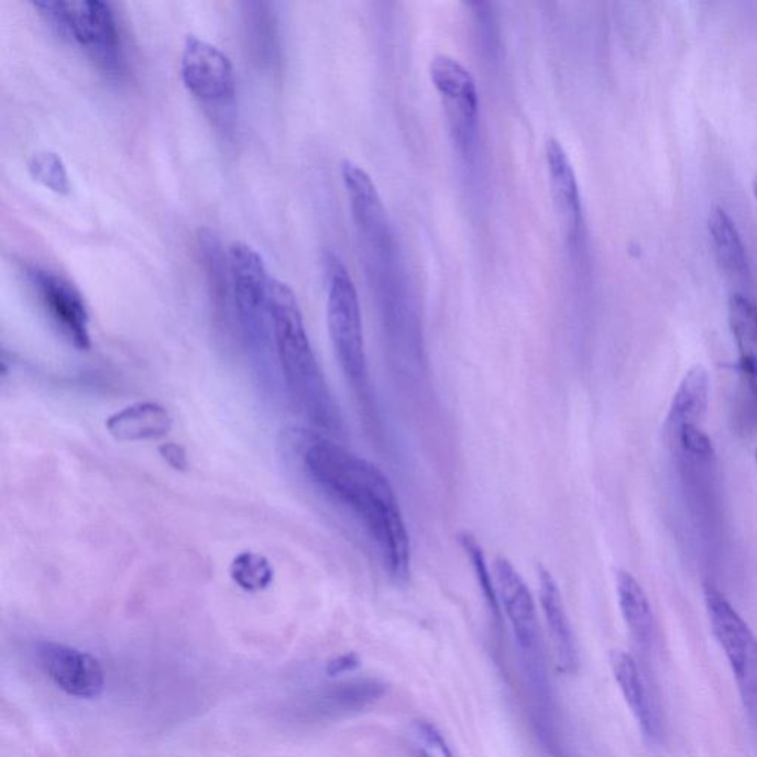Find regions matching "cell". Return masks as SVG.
<instances>
[{"mask_svg": "<svg viewBox=\"0 0 757 757\" xmlns=\"http://www.w3.org/2000/svg\"><path fill=\"white\" fill-rule=\"evenodd\" d=\"M305 475L364 528L395 583L412 574V540L393 484L381 468L321 434L304 437Z\"/></svg>", "mask_w": 757, "mask_h": 757, "instance_id": "obj_1", "label": "cell"}, {"mask_svg": "<svg viewBox=\"0 0 757 757\" xmlns=\"http://www.w3.org/2000/svg\"><path fill=\"white\" fill-rule=\"evenodd\" d=\"M326 283L327 329L347 384L354 393L364 415H374V395L367 351H365L363 316L359 292L350 271L333 251L322 253Z\"/></svg>", "mask_w": 757, "mask_h": 757, "instance_id": "obj_3", "label": "cell"}, {"mask_svg": "<svg viewBox=\"0 0 757 757\" xmlns=\"http://www.w3.org/2000/svg\"><path fill=\"white\" fill-rule=\"evenodd\" d=\"M246 11V28L249 41L256 51L262 62H270L274 55L275 23L274 15L270 14L268 3H244Z\"/></svg>", "mask_w": 757, "mask_h": 757, "instance_id": "obj_25", "label": "cell"}, {"mask_svg": "<svg viewBox=\"0 0 757 757\" xmlns=\"http://www.w3.org/2000/svg\"><path fill=\"white\" fill-rule=\"evenodd\" d=\"M615 592L630 638L636 647L648 651L656 640V618L647 593L638 580L626 570L617 571Z\"/></svg>", "mask_w": 757, "mask_h": 757, "instance_id": "obj_18", "label": "cell"}, {"mask_svg": "<svg viewBox=\"0 0 757 757\" xmlns=\"http://www.w3.org/2000/svg\"><path fill=\"white\" fill-rule=\"evenodd\" d=\"M550 196L563 235L578 239L583 226L582 197L578 175L566 147L558 138L549 136L545 144Z\"/></svg>", "mask_w": 757, "mask_h": 757, "instance_id": "obj_11", "label": "cell"}, {"mask_svg": "<svg viewBox=\"0 0 757 757\" xmlns=\"http://www.w3.org/2000/svg\"><path fill=\"white\" fill-rule=\"evenodd\" d=\"M162 458L166 460L167 464L172 468L178 469V471H185L188 468L187 453L180 446L174 445V442H167L163 445L161 449Z\"/></svg>", "mask_w": 757, "mask_h": 757, "instance_id": "obj_28", "label": "cell"}, {"mask_svg": "<svg viewBox=\"0 0 757 757\" xmlns=\"http://www.w3.org/2000/svg\"><path fill=\"white\" fill-rule=\"evenodd\" d=\"M412 742L419 757H454L440 731L429 722L417 721L413 724Z\"/></svg>", "mask_w": 757, "mask_h": 757, "instance_id": "obj_26", "label": "cell"}, {"mask_svg": "<svg viewBox=\"0 0 757 757\" xmlns=\"http://www.w3.org/2000/svg\"><path fill=\"white\" fill-rule=\"evenodd\" d=\"M710 377L703 365H694L685 373L677 393L673 395L666 431H674L682 426H701L709 408Z\"/></svg>", "mask_w": 757, "mask_h": 757, "instance_id": "obj_19", "label": "cell"}, {"mask_svg": "<svg viewBox=\"0 0 757 757\" xmlns=\"http://www.w3.org/2000/svg\"><path fill=\"white\" fill-rule=\"evenodd\" d=\"M197 252L205 277L208 279L210 300L215 318L222 329L230 330L234 326L232 314V292L230 261L228 252L222 246L221 239L212 230H201L197 237Z\"/></svg>", "mask_w": 757, "mask_h": 757, "instance_id": "obj_16", "label": "cell"}, {"mask_svg": "<svg viewBox=\"0 0 757 757\" xmlns=\"http://www.w3.org/2000/svg\"><path fill=\"white\" fill-rule=\"evenodd\" d=\"M34 10L63 37L75 42L106 72L124 70L122 41L113 8L102 0L32 2Z\"/></svg>", "mask_w": 757, "mask_h": 757, "instance_id": "obj_5", "label": "cell"}, {"mask_svg": "<svg viewBox=\"0 0 757 757\" xmlns=\"http://www.w3.org/2000/svg\"><path fill=\"white\" fill-rule=\"evenodd\" d=\"M611 668L615 681L625 696L630 712L643 729L645 737L657 742L661 737V717L656 701L649 692L648 683L630 654L617 651L611 656Z\"/></svg>", "mask_w": 757, "mask_h": 757, "instance_id": "obj_15", "label": "cell"}, {"mask_svg": "<svg viewBox=\"0 0 757 757\" xmlns=\"http://www.w3.org/2000/svg\"><path fill=\"white\" fill-rule=\"evenodd\" d=\"M494 580H496L498 602L503 606L519 647L531 651L537 645L539 625L535 600L526 580L516 570L514 563L503 555L494 561Z\"/></svg>", "mask_w": 757, "mask_h": 757, "instance_id": "obj_12", "label": "cell"}, {"mask_svg": "<svg viewBox=\"0 0 757 757\" xmlns=\"http://www.w3.org/2000/svg\"><path fill=\"white\" fill-rule=\"evenodd\" d=\"M537 573H539L541 611H544L559 669L566 673L578 672V644H575L573 627L568 618L557 580L544 566L537 567Z\"/></svg>", "mask_w": 757, "mask_h": 757, "instance_id": "obj_14", "label": "cell"}, {"mask_svg": "<svg viewBox=\"0 0 757 757\" xmlns=\"http://www.w3.org/2000/svg\"><path fill=\"white\" fill-rule=\"evenodd\" d=\"M25 277L59 333L77 350L88 351L92 345L89 312L80 292L62 275L42 266H28Z\"/></svg>", "mask_w": 757, "mask_h": 757, "instance_id": "obj_8", "label": "cell"}, {"mask_svg": "<svg viewBox=\"0 0 757 757\" xmlns=\"http://www.w3.org/2000/svg\"><path fill=\"white\" fill-rule=\"evenodd\" d=\"M728 321L738 352L743 397L757 413V305L746 295H731Z\"/></svg>", "mask_w": 757, "mask_h": 757, "instance_id": "obj_13", "label": "cell"}, {"mask_svg": "<svg viewBox=\"0 0 757 757\" xmlns=\"http://www.w3.org/2000/svg\"><path fill=\"white\" fill-rule=\"evenodd\" d=\"M386 694V685L378 679L364 678L354 679L337 685L326 703L331 710L339 713L360 712L365 707L376 703Z\"/></svg>", "mask_w": 757, "mask_h": 757, "instance_id": "obj_21", "label": "cell"}, {"mask_svg": "<svg viewBox=\"0 0 757 757\" xmlns=\"http://www.w3.org/2000/svg\"><path fill=\"white\" fill-rule=\"evenodd\" d=\"M106 428L118 441H156L171 432L172 416L161 404L136 403L111 415Z\"/></svg>", "mask_w": 757, "mask_h": 757, "instance_id": "obj_17", "label": "cell"}, {"mask_svg": "<svg viewBox=\"0 0 757 757\" xmlns=\"http://www.w3.org/2000/svg\"><path fill=\"white\" fill-rule=\"evenodd\" d=\"M751 187H753V195H755L756 200H757V174L755 175V178H753Z\"/></svg>", "mask_w": 757, "mask_h": 757, "instance_id": "obj_29", "label": "cell"}, {"mask_svg": "<svg viewBox=\"0 0 757 757\" xmlns=\"http://www.w3.org/2000/svg\"><path fill=\"white\" fill-rule=\"evenodd\" d=\"M458 540L460 548L463 549L469 561H471L476 582L480 584L481 592H483L484 600L487 602L493 617L498 621V618H501V602H498L496 580H494L492 573H490L483 546H481L479 539H476L471 531L467 530L459 533Z\"/></svg>", "mask_w": 757, "mask_h": 757, "instance_id": "obj_22", "label": "cell"}, {"mask_svg": "<svg viewBox=\"0 0 757 757\" xmlns=\"http://www.w3.org/2000/svg\"><path fill=\"white\" fill-rule=\"evenodd\" d=\"M230 261L232 314L240 339L261 367L273 355L271 326V284L273 277L264 257L251 244L234 242L228 249Z\"/></svg>", "mask_w": 757, "mask_h": 757, "instance_id": "obj_4", "label": "cell"}, {"mask_svg": "<svg viewBox=\"0 0 757 757\" xmlns=\"http://www.w3.org/2000/svg\"><path fill=\"white\" fill-rule=\"evenodd\" d=\"M707 228L713 251L726 273L735 278L750 277V264L742 235L733 218L721 206H715L709 215Z\"/></svg>", "mask_w": 757, "mask_h": 757, "instance_id": "obj_20", "label": "cell"}, {"mask_svg": "<svg viewBox=\"0 0 757 757\" xmlns=\"http://www.w3.org/2000/svg\"><path fill=\"white\" fill-rule=\"evenodd\" d=\"M756 458H757V450H756Z\"/></svg>", "mask_w": 757, "mask_h": 757, "instance_id": "obj_30", "label": "cell"}, {"mask_svg": "<svg viewBox=\"0 0 757 757\" xmlns=\"http://www.w3.org/2000/svg\"><path fill=\"white\" fill-rule=\"evenodd\" d=\"M273 356L292 406L325 437H342L343 419L309 341L298 298L289 284H271Z\"/></svg>", "mask_w": 757, "mask_h": 757, "instance_id": "obj_2", "label": "cell"}, {"mask_svg": "<svg viewBox=\"0 0 757 757\" xmlns=\"http://www.w3.org/2000/svg\"><path fill=\"white\" fill-rule=\"evenodd\" d=\"M232 582L246 592H261L273 583L274 570L268 559L255 552H242L230 566Z\"/></svg>", "mask_w": 757, "mask_h": 757, "instance_id": "obj_23", "label": "cell"}, {"mask_svg": "<svg viewBox=\"0 0 757 757\" xmlns=\"http://www.w3.org/2000/svg\"><path fill=\"white\" fill-rule=\"evenodd\" d=\"M429 77L445 107L454 142L463 153L472 149L480 123L479 86L472 73L451 55H436Z\"/></svg>", "mask_w": 757, "mask_h": 757, "instance_id": "obj_7", "label": "cell"}, {"mask_svg": "<svg viewBox=\"0 0 757 757\" xmlns=\"http://www.w3.org/2000/svg\"><path fill=\"white\" fill-rule=\"evenodd\" d=\"M180 79L188 92L206 105H227L235 95V73L230 57L195 34H189L184 42Z\"/></svg>", "mask_w": 757, "mask_h": 757, "instance_id": "obj_9", "label": "cell"}, {"mask_svg": "<svg viewBox=\"0 0 757 757\" xmlns=\"http://www.w3.org/2000/svg\"><path fill=\"white\" fill-rule=\"evenodd\" d=\"M704 602L710 626L733 670L744 707L757 724V638L717 589L705 588Z\"/></svg>", "mask_w": 757, "mask_h": 757, "instance_id": "obj_6", "label": "cell"}, {"mask_svg": "<svg viewBox=\"0 0 757 757\" xmlns=\"http://www.w3.org/2000/svg\"><path fill=\"white\" fill-rule=\"evenodd\" d=\"M361 665L359 656L354 652L342 654V656L331 658L326 666V673L330 678L339 677V674L351 673L359 669Z\"/></svg>", "mask_w": 757, "mask_h": 757, "instance_id": "obj_27", "label": "cell"}, {"mask_svg": "<svg viewBox=\"0 0 757 757\" xmlns=\"http://www.w3.org/2000/svg\"><path fill=\"white\" fill-rule=\"evenodd\" d=\"M39 660L47 677L68 695L95 699L106 687L100 660L89 652L57 643L39 645Z\"/></svg>", "mask_w": 757, "mask_h": 757, "instance_id": "obj_10", "label": "cell"}, {"mask_svg": "<svg viewBox=\"0 0 757 757\" xmlns=\"http://www.w3.org/2000/svg\"><path fill=\"white\" fill-rule=\"evenodd\" d=\"M28 169L34 180L55 195L67 196L70 193V178H68L66 163L59 154L51 150L33 153L29 158Z\"/></svg>", "mask_w": 757, "mask_h": 757, "instance_id": "obj_24", "label": "cell"}]
</instances>
